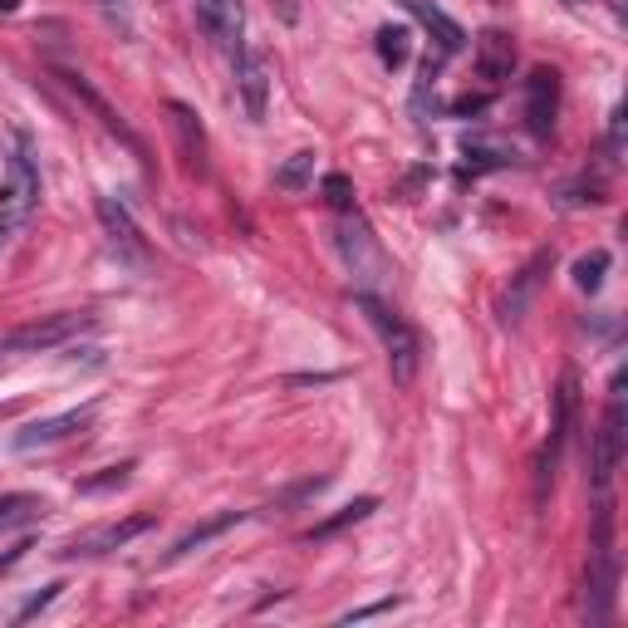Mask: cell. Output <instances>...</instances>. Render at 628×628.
<instances>
[{"label":"cell","mask_w":628,"mask_h":628,"mask_svg":"<svg viewBox=\"0 0 628 628\" xmlns=\"http://www.w3.org/2000/svg\"><path fill=\"white\" fill-rule=\"evenodd\" d=\"M104 6H119V0H104Z\"/></svg>","instance_id":"obj_35"},{"label":"cell","mask_w":628,"mask_h":628,"mask_svg":"<svg viewBox=\"0 0 628 628\" xmlns=\"http://www.w3.org/2000/svg\"><path fill=\"white\" fill-rule=\"evenodd\" d=\"M99 222H104L109 241L119 246V250H123V256H128V260H138V266H143V260H147L143 231H138V226H133V216L123 212V207H119V202H113V197H99Z\"/></svg>","instance_id":"obj_15"},{"label":"cell","mask_w":628,"mask_h":628,"mask_svg":"<svg viewBox=\"0 0 628 628\" xmlns=\"http://www.w3.org/2000/svg\"><path fill=\"white\" fill-rule=\"evenodd\" d=\"M379 54H383V64H388V70H398V64H408V30L383 25V30H379Z\"/></svg>","instance_id":"obj_24"},{"label":"cell","mask_w":628,"mask_h":628,"mask_svg":"<svg viewBox=\"0 0 628 628\" xmlns=\"http://www.w3.org/2000/svg\"><path fill=\"white\" fill-rule=\"evenodd\" d=\"M604 270H609V250H589V256L575 260V285L594 295L604 285Z\"/></svg>","instance_id":"obj_23"},{"label":"cell","mask_w":628,"mask_h":628,"mask_svg":"<svg viewBox=\"0 0 628 628\" xmlns=\"http://www.w3.org/2000/svg\"><path fill=\"white\" fill-rule=\"evenodd\" d=\"M0 10H6V16H10V10H20V0H0Z\"/></svg>","instance_id":"obj_34"},{"label":"cell","mask_w":628,"mask_h":628,"mask_svg":"<svg viewBox=\"0 0 628 628\" xmlns=\"http://www.w3.org/2000/svg\"><path fill=\"white\" fill-rule=\"evenodd\" d=\"M250 516V511H222V516H212V521H202V525H192L187 535H177L173 541V550L163 555V565H177V559H187V555H197L202 545H212L216 535H226L231 525H241Z\"/></svg>","instance_id":"obj_17"},{"label":"cell","mask_w":628,"mask_h":628,"mask_svg":"<svg viewBox=\"0 0 628 628\" xmlns=\"http://www.w3.org/2000/svg\"><path fill=\"white\" fill-rule=\"evenodd\" d=\"M624 442H628V413H624V379H614L609 408H604V422L594 432V486L609 491L614 472L624 462Z\"/></svg>","instance_id":"obj_7"},{"label":"cell","mask_w":628,"mask_h":628,"mask_svg":"<svg viewBox=\"0 0 628 628\" xmlns=\"http://www.w3.org/2000/svg\"><path fill=\"white\" fill-rule=\"evenodd\" d=\"M609 147L624 153V109H614V119H609Z\"/></svg>","instance_id":"obj_31"},{"label":"cell","mask_w":628,"mask_h":628,"mask_svg":"<svg viewBox=\"0 0 628 628\" xmlns=\"http://www.w3.org/2000/svg\"><path fill=\"white\" fill-rule=\"evenodd\" d=\"M614 585H619V555H614V506H594V535H589V624H604L614 614Z\"/></svg>","instance_id":"obj_3"},{"label":"cell","mask_w":628,"mask_h":628,"mask_svg":"<svg viewBox=\"0 0 628 628\" xmlns=\"http://www.w3.org/2000/svg\"><path fill=\"white\" fill-rule=\"evenodd\" d=\"M44 496H30V491H6L0 496V531H16V525H30L44 516Z\"/></svg>","instance_id":"obj_20"},{"label":"cell","mask_w":628,"mask_h":628,"mask_svg":"<svg viewBox=\"0 0 628 628\" xmlns=\"http://www.w3.org/2000/svg\"><path fill=\"white\" fill-rule=\"evenodd\" d=\"M511 70H516V44H511V35L482 30V35H476V74H482L486 84H501V79H511Z\"/></svg>","instance_id":"obj_14"},{"label":"cell","mask_w":628,"mask_h":628,"mask_svg":"<svg viewBox=\"0 0 628 628\" xmlns=\"http://www.w3.org/2000/svg\"><path fill=\"white\" fill-rule=\"evenodd\" d=\"M315 163H319V153H310V147H305V153H290L276 167V187L290 192V197L295 192H305V187H315Z\"/></svg>","instance_id":"obj_21"},{"label":"cell","mask_w":628,"mask_h":628,"mask_svg":"<svg viewBox=\"0 0 628 628\" xmlns=\"http://www.w3.org/2000/svg\"><path fill=\"white\" fill-rule=\"evenodd\" d=\"M192 16H197L202 35H207L216 50H226V54L241 50V30H246L241 0H192Z\"/></svg>","instance_id":"obj_10"},{"label":"cell","mask_w":628,"mask_h":628,"mask_svg":"<svg viewBox=\"0 0 628 628\" xmlns=\"http://www.w3.org/2000/svg\"><path fill=\"white\" fill-rule=\"evenodd\" d=\"M353 305L363 310V319H369L373 329H379V339H383V353H388V369H393V383H413L418 379V363H422V339H418V329L408 325L403 315L393 310V305L383 300V295H363V290H353Z\"/></svg>","instance_id":"obj_1"},{"label":"cell","mask_w":628,"mask_h":628,"mask_svg":"<svg viewBox=\"0 0 628 628\" xmlns=\"http://www.w3.org/2000/svg\"><path fill=\"white\" fill-rule=\"evenodd\" d=\"M40 202V147L30 138V128L10 123L6 133V187H0V212L25 222Z\"/></svg>","instance_id":"obj_2"},{"label":"cell","mask_w":628,"mask_h":628,"mask_svg":"<svg viewBox=\"0 0 628 628\" xmlns=\"http://www.w3.org/2000/svg\"><path fill=\"white\" fill-rule=\"evenodd\" d=\"M270 89H276V70H270V60L260 50H236V94H241L246 104V119L260 123L270 109Z\"/></svg>","instance_id":"obj_8"},{"label":"cell","mask_w":628,"mask_h":628,"mask_svg":"<svg viewBox=\"0 0 628 628\" xmlns=\"http://www.w3.org/2000/svg\"><path fill=\"white\" fill-rule=\"evenodd\" d=\"M143 531H153V516H128V521H113V525H99V531L79 535V541H70L60 555H109V550H123L128 541H138Z\"/></svg>","instance_id":"obj_12"},{"label":"cell","mask_w":628,"mask_h":628,"mask_svg":"<svg viewBox=\"0 0 628 628\" xmlns=\"http://www.w3.org/2000/svg\"><path fill=\"white\" fill-rule=\"evenodd\" d=\"M99 403H84V408H70V413H54V418H40V422H25V428L10 437V447L16 452H40V447H54V442L74 437V432H84L89 422H94Z\"/></svg>","instance_id":"obj_9"},{"label":"cell","mask_w":628,"mask_h":628,"mask_svg":"<svg viewBox=\"0 0 628 628\" xmlns=\"http://www.w3.org/2000/svg\"><path fill=\"white\" fill-rule=\"evenodd\" d=\"M20 226H25V222H20V216H10V212H0V250H6V246H10V236H16V231H20Z\"/></svg>","instance_id":"obj_30"},{"label":"cell","mask_w":628,"mask_h":628,"mask_svg":"<svg viewBox=\"0 0 628 628\" xmlns=\"http://www.w3.org/2000/svg\"><path fill=\"white\" fill-rule=\"evenodd\" d=\"M325 202L334 212H353V182L344 177V173H329L325 177Z\"/></svg>","instance_id":"obj_25"},{"label":"cell","mask_w":628,"mask_h":628,"mask_svg":"<svg viewBox=\"0 0 628 628\" xmlns=\"http://www.w3.org/2000/svg\"><path fill=\"white\" fill-rule=\"evenodd\" d=\"M128 472H133V462H119V466H109L104 476H89V482H79V491H109V486L128 482Z\"/></svg>","instance_id":"obj_27"},{"label":"cell","mask_w":628,"mask_h":628,"mask_svg":"<svg viewBox=\"0 0 628 628\" xmlns=\"http://www.w3.org/2000/svg\"><path fill=\"white\" fill-rule=\"evenodd\" d=\"M575 403H579V383H575V373H565V379H559V393H555L550 437H545L541 456H535V506H545V496H550L555 466H559V456H565V437H569V428H575Z\"/></svg>","instance_id":"obj_5"},{"label":"cell","mask_w":628,"mask_h":628,"mask_svg":"<svg viewBox=\"0 0 628 628\" xmlns=\"http://www.w3.org/2000/svg\"><path fill=\"white\" fill-rule=\"evenodd\" d=\"M60 79H64V89H70V94H79V99H84V104H89V109H94V113H99V123H104V128L113 133V138H123V143H128V147H133V153H138V157H143V143H138V133H133V128H128V123H123V119H119V113H113V109H109V99H104V94H94V89H89V79H84V74H60Z\"/></svg>","instance_id":"obj_18"},{"label":"cell","mask_w":628,"mask_h":628,"mask_svg":"<svg viewBox=\"0 0 628 628\" xmlns=\"http://www.w3.org/2000/svg\"><path fill=\"white\" fill-rule=\"evenodd\" d=\"M565 6H594V0H565ZM604 6H614V10H624L628 0H604Z\"/></svg>","instance_id":"obj_33"},{"label":"cell","mask_w":628,"mask_h":628,"mask_svg":"<svg viewBox=\"0 0 628 628\" xmlns=\"http://www.w3.org/2000/svg\"><path fill=\"white\" fill-rule=\"evenodd\" d=\"M167 119H173V133H177V147L182 157H187V167H197L202 173V157H207V133H202L197 113L187 104H167Z\"/></svg>","instance_id":"obj_19"},{"label":"cell","mask_w":628,"mask_h":628,"mask_svg":"<svg viewBox=\"0 0 628 628\" xmlns=\"http://www.w3.org/2000/svg\"><path fill=\"white\" fill-rule=\"evenodd\" d=\"M403 6L422 20V30H428L432 40H437V50H442V54H462V50H466V30L456 25V20H452L442 6H432V0H403Z\"/></svg>","instance_id":"obj_16"},{"label":"cell","mask_w":628,"mask_h":628,"mask_svg":"<svg viewBox=\"0 0 628 628\" xmlns=\"http://www.w3.org/2000/svg\"><path fill=\"white\" fill-rule=\"evenodd\" d=\"M60 589H64V585H44V594H35V599H30L25 609H16V624H30V619H35L40 609H50V604L60 599Z\"/></svg>","instance_id":"obj_28"},{"label":"cell","mask_w":628,"mask_h":628,"mask_svg":"<svg viewBox=\"0 0 628 628\" xmlns=\"http://www.w3.org/2000/svg\"><path fill=\"white\" fill-rule=\"evenodd\" d=\"M373 511H379V501H373V496H359V501H353V506H344V511H339V516L319 521L315 531L305 535V541H329V535H339V531H344V525H359V521H369Z\"/></svg>","instance_id":"obj_22"},{"label":"cell","mask_w":628,"mask_h":628,"mask_svg":"<svg viewBox=\"0 0 628 628\" xmlns=\"http://www.w3.org/2000/svg\"><path fill=\"white\" fill-rule=\"evenodd\" d=\"M89 325H94V315H44V319H35V325L10 329V334L0 339V353H6V359H25V353H50V349L70 344L74 334H84Z\"/></svg>","instance_id":"obj_6"},{"label":"cell","mask_w":628,"mask_h":628,"mask_svg":"<svg viewBox=\"0 0 628 628\" xmlns=\"http://www.w3.org/2000/svg\"><path fill=\"white\" fill-rule=\"evenodd\" d=\"M550 250H535L531 260H525V266L516 270V280H511V290L501 295V319H506V325H521V315L531 310V300H535V290H541L545 285V270H550Z\"/></svg>","instance_id":"obj_13"},{"label":"cell","mask_w":628,"mask_h":628,"mask_svg":"<svg viewBox=\"0 0 628 628\" xmlns=\"http://www.w3.org/2000/svg\"><path fill=\"white\" fill-rule=\"evenodd\" d=\"M280 6V20H300V6H295V0H276Z\"/></svg>","instance_id":"obj_32"},{"label":"cell","mask_w":628,"mask_h":628,"mask_svg":"<svg viewBox=\"0 0 628 628\" xmlns=\"http://www.w3.org/2000/svg\"><path fill=\"white\" fill-rule=\"evenodd\" d=\"M466 157H476V163H516V153L511 147H491V143H482V138H466Z\"/></svg>","instance_id":"obj_26"},{"label":"cell","mask_w":628,"mask_h":628,"mask_svg":"<svg viewBox=\"0 0 628 628\" xmlns=\"http://www.w3.org/2000/svg\"><path fill=\"white\" fill-rule=\"evenodd\" d=\"M388 609H398V599H379V604H363V609L344 614V624H363V619H373V614H388Z\"/></svg>","instance_id":"obj_29"},{"label":"cell","mask_w":628,"mask_h":628,"mask_svg":"<svg viewBox=\"0 0 628 628\" xmlns=\"http://www.w3.org/2000/svg\"><path fill=\"white\" fill-rule=\"evenodd\" d=\"M555 113H559V74L555 70H535L531 79H525V128H531L535 138H550Z\"/></svg>","instance_id":"obj_11"},{"label":"cell","mask_w":628,"mask_h":628,"mask_svg":"<svg viewBox=\"0 0 628 628\" xmlns=\"http://www.w3.org/2000/svg\"><path fill=\"white\" fill-rule=\"evenodd\" d=\"M339 250H344L349 260V276H353V290L363 295H379L388 285V256L383 246L373 241V231L359 222V216L344 212V222H339Z\"/></svg>","instance_id":"obj_4"}]
</instances>
